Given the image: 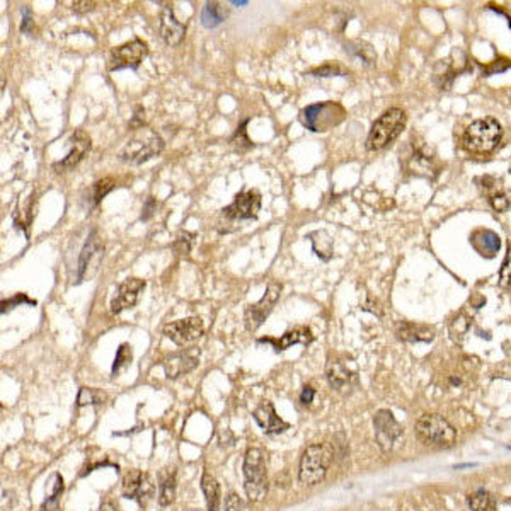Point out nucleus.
Here are the masks:
<instances>
[{
	"instance_id": "nucleus-1",
	"label": "nucleus",
	"mask_w": 511,
	"mask_h": 511,
	"mask_svg": "<svg viewBox=\"0 0 511 511\" xmlns=\"http://www.w3.org/2000/svg\"><path fill=\"white\" fill-rule=\"evenodd\" d=\"M503 138V128L498 119H476L465 128L462 137L463 147L470 153H489L494 151Z\"/></svg>"
},
{
	"instance_id": "nucleus-2",
	"label": "nucleus",
	"mask_w": 511,
	"mask_h": 511,
	"mask_svg": "<svg viewBox=\"0 0 511 511\" xmlns=\"http://www.w3.org/2000/svg\"><path fill=\"white\" fill-rule=\"evenodd\" d=\"M164 151V140L160 135L151 128H142V130L135 131L133 137L123 145L122 151L118 152V157L123 162L133 164V166H140V164L147 162V160L153 159Z\"/></svg>"
},
{
	"instance_id": "nucleus-3",
	"label": "nucleus",
	"mask_w": 511,
	"mask_h": 511,
	"mask_svg": "<svg viewBox=\"0 0 511 511\" xmlns=\"http://www.w3.org/2000/svg\"><path fill=\"white\" fill-rule=\"evenodd\" d=\"M414 432L421 443L433 448H450L457 441V432L445 418L438 414H425L416 421Z\"/></svg>"
},
{
	"instance_id": "nucleus-4",
	"label": "nucleus",
	"mask_w": 511,
	"mask_h": 511,
	"mask_svg": "<svg viewBox=\"0 0 511 511\" xmlns=\"http://www.w3.org/2000/svg\"><path fill=\"white\" fill-rule=\"evenodd\" d=\"M406 126V113L401 108H390L372 125L367 138L368 151H382L389 147Z\"/></svg>"
},
{
	"instance_id": "nucleus-5",
	"label": "nucleus",
	"mask_w": 511,
	"mask_h": 511,
	"mask_svg": "<svg viewBox=\"0 0 511 511\" xmlns=\"http://www.w3.org/2000/svg\"><path fill=\"white\" fill-rule=\"evenodd\" d=\"M332 448L329 445L316 443L305 448L300 459L298 479L305 485L320 484L332 463Z\"/></svg>"
},
{
	"instance_id": "nucleus-6",
	"label": "nucleus",
	"mask_w": 511,
	"mask_h": 511,
	"mask_svg": "<svg viewBox=\"0 0 511 511\" xmlns=\"http://www.w3.org/2000/svg\"><path fill=\"white\" fill-rule=\"evenodd\" d=\"M244 489L251 501H262L268 494L266 462L259 448H249L244 457Z\"/></svg>"
},
{
	"instance_id": "nucleus-7",
	"label": "nucleus",
	"mask_w": 511,
	"mask_h": 511,
	"mask_svg": "<svg viewBox=\"0 0 511 511\" xmlns=\"http://www.w3.org/2000/svg\"><path fill=\"white\" fill-rule=\"evenodd\" d=\"M346 111L341 104L332 101L317 102V104L307 106L302 109L300 119L307 130L314 133H324L329 131L331 128L338 126L339 123L345 122Z\"/></svg>"
},
{
	"instance_id": "nucleus-8",
	"label": "nucleus",
	"mask_w": 511,
	"mask_h": 511,
	"mask_svg": "<svg viewBox=\"0 0 511 511\" xmlns=\"http://www.w3.org/2000/svg\"><path fill=\"white\" fill-rule=\"evenodd\" d=\"M148 48L147 43L142 41V39H131V41L125 43L122 46H116L111 50L108 60V70L116 72V70H125V68H131V70H137L140 67L142 61L147 58Z\"/></svg>"
},
{
	"instance_id": "nucleus-9",
	"label": "nucleus",
	"mask_w": 511,
	"mask_h": 511,
	"mask_svg": "<svg viewBox=\"0 0 511 511\" xmlns=\"http://www.w3.org/2000/svg\"><path fill=\"white\" fill-rule=\"evenodd\" d=\"M281 288L283 287H281V283H278V281H271L268 285V288H266L261 300L247 307L246 314H244V324H246L247 331H258L262 326V322L268 319V316L273 312L275 305L278 304Z\"/></svg>"
},
{
	"instance_id": "nucleus-10",
	"label": "nucleus",
	"mask_w": 511,
	"mask_h": 511,
	"mask_svg": "<svg viewBox=\"0 0 511 511\" xmlns=\"http://www.w3.org/2000/svg\"><path fill=\"white\" fill-rule=\"evenodd\" d=\"M102 256H104V246H102L96 230H93L90 235L87 237L82 251H80L79 269H77V283H82V281L93 278V276L96 275L102 261Z\"/></svg>"
},
{
	"instance_id": "nucleus-11",
	"label": "nucleus",
	"mask_w": 511,
	"mask_h": 511,
	"mask_svg": "<svg viewBox=\"0 0 511 511\" xmlns=\"http://www.w3.org/2000/svg\"><path fill=\"white\" fill-rule=\"evenodd\" d=\"M259 210H261V195L256 189H247L239 193L235 200L222 210V215L232 222L253 220L258 217Z\"/></svg>"
},
{
	"instance_id": "nucleus-12",
	"label": "nucleus",
	"mask_w": 511,
	"mask_h": 511,
	"mask_svg": "<svg viewBox=\"0 0 511 511\" xmlns=\"http://www.w3.org/2000/svg\"><path fill=\"white\" fill-rule=\"evenodd\" d=\"M374 426L375 440H377L382 452H389L394 447V443L403 436V426L397 423V419L394 418V414L389 409L377 411V414L374 416Z\"/></svg>"
},
{
	"instance_id": "nucleus-13",
	"label": "nucleus",
	"mask_w": 511,
	"mask_h": 511,
	"mask_svg": "<svg viewBox=\"0 0 511 511\" xmlns=\"http://www.w3.org/2000/svg\"><path fill=\"white\" fill-rule=\"evenodd\" d=\"M123 496L126 499L138 503L140 506H145L148 503V499L153 496V483L148 474L140 472V470H131L123 479Z\"/></svg>"
},
{
	"instance_id": "nucleus-14",
	"label": "nucleus",
	"mask_w": 511,
	"mask_h": 511,
	"mask_svg": "<svg viewBox=\"0 0 511 511\" xmlns=\"http://www.w3.org/2000/svg\"><path fill=\"white\" fill-rule=\"evenodd\" d=\"M203 322L200 317H188V319L174 320L164 327V334L176 345H188L203 336Z\"/></svg>"
},
{
	"instance_id": "nucleus-15",
	"label": "nucleus",
	"mask_w": 511,
	"mask_h": 511,
	"mask_svg": "<svg viewBox=\"0 0 511 511\" xmlns=\"http://www.w3.org/2000/svg\"><path fill=\"white\" fill-rule=\"evenodd\" d=\"M145 290V281L140 278H128L118 287L115 298L111 300V314H122L123 310L133 309L140 300L142 291Z\"/></svg>"
},
{
	"instance_id": "nucleus-16",
	"label": "nucleus",
	"mask_w": 511,
	"mask_h": 511,
	"mask_svg": "<svg viewBox=\"0 0 511 511\" xmlns=\"http://www.w3.org/2000/svg\"><path fill=\"white\" fill-rule=\"evenodd\" d=\"M90 151V138L84 130H77L70 138V152L60 160V162L53 164V169L57 173H67V171L74 169L77 164L87 155Z\"/></svg>"
},
{
	"instance_id": "nucleus-17",
	"label": "nucleus",
	"mask_w": 511,
	"mask_h": 511,
	"mask_svg": "<svg viewBox=\"0 0 511 511\" xmlns=\"http://www.w3.org/2000/svg\"><path fill=\"white\" fill-rule=\"evenodd\" d=\"M200 363V349H188V351L176 353L162 361V368L167 378H177L181 375L195 370Z\"/></svg>"
},
{
	"instance_id": "nucleus-18",
	"label": "nucleus",
	"mask_w": 511,
	"mask_h": 511,
	"mask_svg": "<svg viewBox=\"0 0 511 511\" xmlns=\"http://www.w3.org/2000/svg\"><path fill=\"white\" fill-rule=\"evenodd\" d=\"M159 35L166 41V45L177 46L186 36V26L174 16L173 6H166L160 12L159 23Z\"/></svg>"
},
{
	"instance_id": "nucleus-19",
	"label": "nucleus",
	"mask_w": 511,
	"mask_h": 511,
	"mask_svg": "<svg viewBox=\"0 0 511 511\" xmlns=\"http://www.w3.org/2000/svg\"><path fill=\"white\" fill-rule=\"evenodd\" d=\"M253 416H254V421L259 425V428H261L266 434H280L290 428V425L285 423L283 419L276 414L275 406H273L269 401H266V403H262L261 406L256 407Z\"/></svg>"
},
{
	"instance_id": "nucleus-20",
	"label": "nucleus",
	"mask_w": 511,
	"mask_h": 511,
	"mask_svg": "<svg viewBox=\"0 0 511 511\" xmlns=\"http://www.w3.org/2000/svg\"><path fill=\"white\" fill-rule=\"evenodd\" d=\"M326 377L332 389H336L338 392H348L356 380V375L338 358L327 360Z\"/></svg>"
},
{
	"instance_id": "nucleus-21",
	"label": "nucleus",
	"mask_w": 511,
	"mask_h": 511,
	"mask_svg": "<svg viewBox=\"0 0 511 511\" xmlns=\"http://www.w3.org/2000/svg\"><path fill=\"white\" fill-rule=\"evenodd\" d=\"M314 341V334L309 327H295V329H290L285 332L283 336L278 339L273 338H261L259 343H268V345H273V348L276 351H285V349L291 348L293 345H310Z\"/></svg>"
},
{
	"instance_id": "nucleus-22",
	"label": "nucleus",
	"mask_w": 511,
	"mask_h": 511,
	"mask_svg": "<svg viewBox=\"0 0 511 511\" xmlns=\"http://www.w3.org/2000/svg\"><path fill=\"white\" fill-rule=\"evenodd\" d=\"M470 242H472L474 249L477 251L484 258H494L496 253L501 247V239L492 230L479 229L470 235Z\"/></svg>"
},
{
	"instance_id": "nucleus-23",
	"label": "nucleus",
	"mask_w": 511,
	"mask_h": 511,
	"mask_svg": "<svg viewBox=\"0 0 511 511\" xmlns=\"http://www.w3.org/2000/svg\"><path fill=\"white\" fill-rule=\"evenodd\" d=\"M397 338L406 343H430L434 339V329L414 322H401L396 329Z\"/></svg>"
},
{
	"instance_id": "nucleus-24",
	"label": "nucleus",
	"mask_w": 511,
	"mask_h": 511,
	"mask_svg": "<svg viewBox=\"0 0 511 511\" xmlns=\"http://www.w3.org/2000/svg\"><path fill=\"white\" fill-rule=\"evenodd\" d=\"M479 181H483L484 184H481L484 188V191L488 193V200L489 203H491V206L494 208L496 211H506L510 208V198L508 196L505 195V193L499 189L498 191V182H496V179L485 176L483 179H479Z\"/></svg>"
},
{
	"instance_id": "nucleus-25",
	"label": "nucleus",
	"mask_w": 511,
	"mask_h": 511,
	"mask_svg": "<svg viewBox=\"0 0 511 511\" xmlns=\"http://www.w3.org/2000/svg\"><path fill=\"white\" fill-rule=\"evenodd\" d=\"M227 19V10L218 2H206L202 10V24L204 28L213 29Z\"/></svg>"
},
{
	"instance_id": "nucleus-26",
	"label": "nucleus",
	"mask_w": 511,
	"mask_h": 511,
	"mask_svg": "<svg viewBox=\"0 0 511 511\" xmlns=\"http://www.w3.org/2000/svg\"><path fill=\"white\" fill-rule=\"evenodd\" d=\"M176 496V470L171 469L160 477L159 484V505L169 506Z\"/></svg>"
},
{
	"instance_id": "nucleus-27",
	"label": "nucleus",
	"mask_w": 511,
	"mask_h": 511,
	"mask_svg": "<svg viewBox=\"0 0 511 511\" xmlns=\"http://www.w3.org/2000/svg\"><path fill=\"white\" fill-rule=\"evenodd\" d=\"M202 489L204 496H206L208 511L220 510V485L215 481V477H211L208 472H204L202 477Z\"/></svg>"
},
{
	"instance_id": "nucleus-28",
	"label": "nucleus",
	"mask_w": 511,
	"mask_h": 511,
	"mask_svg": "<svg viewBox=\"0 0 511 511\" xmlns=\"http://www.w3.org/2000/svg\"><path fill=\"white\" fill-rule=\"evenodd\" d=\"M309 239L312 240L314 253L319 256L324 261H329L332 256V240L324 230H316V232L309 233Z\"/></svg>"
},
{
	"instance_id": "nucleus-29",
	"label": "nucleus",
	"mask_w": 511,
	"mask_h": 511,
	"mask_svg": "<svg viewBox=\"0 0 511 511\" xmlns=\"http://www.w3.org/2000/svg\"><path fill=\"white\" fill-rule=\"evenodd\" d=\"M469 506L472 511H496L494 498L484 489H477L469 496Z\"/></svg>"
},
{
	"instance_id": "nucleus-30",
	"label": "nucleus",
	"mask_w": 511,
	"mask_h": 511,
	"mask_svg": "<svg viewBox=\"0 0 511 511\" xmlns=\"http://www.w3.org/2000/svg\"><path fill=\"white\" fill-rule=\"evenodd\" d=\"M346 51H348V53H351L353 57L360 58V60L363 61L365 65H374L375 60H377V55H375L374 48H372L370 45H367V43H363V41L349 43V45L346 46Z\"/></svg>"
},
{
	"instance_id": "nucleus-31",
	"label": "nucleus",
	"mask_w": 511,
	"mask_h": 511,
	"mask_svg": "<svg viewBox=\"0 0 511 511\" xmlns=\"http://www.w3.org/2000/svg\"><path fill=\"white\" fill-rule=\"evenodd\" d=\"M106 399V394L101 390L93 389V387H82L77 397V406H96V404H102Z\"/></svg>"
},
{
	"instance_id": "nucleus-32",
	"label": "nucleus",
	"mask_w": 511,
	"mask_h": 511,
	"mask_svg": "<svg viewBox=\"0 0 511 511\" xmlns=\"http://www.w3.org/2000/svg\"><path fill=\"white\" fill-rule=\"evenodd\" d=\"M53 479H55V484H53V488H51V494L48 496V499H46L45 505H43L41 511H55V510H57L58 498H60L61 492H64V479L60 477V474H53Z\"/></svg>"
},
{
	"instance_id": "nucleus-33",
	"label": "nucleus",
	"mask_w": 511,
	"mask_h": 511,
	"mask_svg": "<svg viewBox=\"0 0 511 511\" xmlns=\"http://www.w3.org/2000/svg\"><path fill=\"white\" fill-rule=\"evenodd\" d=\"M247 123H249V119H246V122L242 123L239 128L235 130V133H233V137L230 138V144L233 145V147L237 148V151L244 152V151H249V148L254 147L253 142L247 138V133H246V126Z\"/></svg>"
},
{
	"instance_id": "nucleus-34",
	"label": "nucleus",
	"mask_w": 511,
	"mask_h": 511,
	"mask_svg": "<svg viewBox=\"0 0 511 511\" xmlns=\"http://www.w3.org/2000/svg\"><path fill=\"white\" fill-rule=\"evenodd\" d=\"M131 346L130 345H122L118 348V353H116V358H115V363H113V375H118L119 372L123 370V368H126L128 365L131 363Z\"/></svg>"
},
{
	"instance_id": "nucleus-35",
	"label": "nucleus",
	"mask_w": 511,
	"mask_h": 511,
	"mask_svg": "<svg viewBox=\"0 0 511 511\" xmlns=\"http://www.w3.org/2000/svg\"><path fill=\"white\" fill-rule=\"evenodd\" d=\"M115 188V181H113L111 177H104L101 179V181H97L96 184L93 186V202L94 204H99L101 200L104 198L106 195H108L111 189Z\"/></svg>"
},
{
	"instance_id": "nucleus-36",
	"label": "nucleus",
	"mask_w": 511,
	"mask_h": 511,
	"mask_svg": "<svg viewBox=\"0 0 511 511\" xmlns=\"http://www.w3.org/2000/svg\"><path fill=\"white\" fill-rule=\"evenodd\" d=\"M469 326H470L469 317H465V316H463V314H460V316L455 317V319L452 320V324H450L452 338H454V339H462V336L465 334L467 331H469Z\"/></svg>"
},
{
	"instance_id": "nucleus-37",
	"label": "nucleus",
	"mask_w": 511,
	"mask_h": 511,
	"mask_svg": "<svg viewBox=\"0 0 511 511\" xmlns=\"http://www.w3.org/2000/svg\"><path fill=\"white\" fill-rule=\"evenodd\" d=\"M499 287L511 290V242L505 261H503L501 271H499Z\"/></svg>"
},
{
	"instance_id": "nucleus-38",
	"label": "nucleus",
	"mask_w": 511,
	"mask_h": 511,
	"mask_svg": "<svg viewBox=\"0 0 511 511\" xmlns=\"http://www.w3.org/2000/svg\"><path fill=\"white\" fill-rule=\"evenodd\" d=\"M21 304H28V305L35 307L36 300L29 298L26 293H17L16 297H12V298H9V300L2 302V314L9 312V310H12V309H16V307L21 305Z\"/></svg>"
},
{
	"instance_id": "nucleus-39",
	"label": "nucleus",
	"mask_w": 511,
	"mask_h": 511,
	"mask_svg": "<svg viewBox=\"0 0 511 511\" xmlns=\"http://www.w3.org/2000/svg\"><path fill=\"white\" fill-rule=\"evenodd\" d=\"M193 237H196L195 233H188V232L181 233V235L176 239V242H174V251H176L177 254H188L189 251H191Z\"/></svg>"
},
{
	"instance_id": "nucleus-40",
	"label": "nucleus",
	"mask_w": 511,
	"mask_h": 511,
	"mask_svg": "<svg viewBox=\"0 0 511 511\" xmlns=\"http://www.w3.org/2000/svg\"><path fill=\"white\" fill-rule=\"evenodd\" d=\"M310 75L314 77H334V75H345V70H343L339 65L336 64H327L324 65V67H319V68H314L312 72H310Z\"/></svg>"
},
{
	"instance_id": "nucleus-41",
	"label": "nucleus",
	"mask_w": 511,
	"mask_h": 511,
	"mask_svg": "<svg viewBox=\"0 0 511 511\" xmlns=\"http://www.w3.org/2000/svg\"><path fill=\"white\" fill-rule=\"evenodd\" d=\"M21 16H23V21H21V32H26V35H31L32 32V12L29 7H23L21 9Z\"/></svg>"
},
{
	"instance_id": "nucleus-42",
	"label": "nucleus",
	"mask_w": 511,
	"mask_h": 511,
	"mask_svg": "<svg viewBox=\"0 0 511 511\" xmlns=\"http://www.w3.org/2000/svg\"><path fill=\"white\" fill-rule=\"evenodd\" d=\"M130 128L133 131L145 128V109L142 108V106H137V108H135L133 118H131L130 122Z\"/></svg>"
},
{
	"instance_id": "nucleus-43",
	"label": "nucleus",
	"mask_w": 511,
	"mask_h": 511,
	"mask_svg": "<svg viewBox=\"0 0 511 511\" xmlns=\"http://www.w3.org/2000/svg\"><path fill=\"white\" fill-rule=\"evenodd\" d=\"M510 67H511V61L510 60H496L494 64H491V65H488V67H484L483 72H484L485 75H492V74H496V72H498V74H499V72L508 70Z\"/></svg>"
},
{
	"instance_id": "nucleus-44",
	"label": "nucleus",
	"mask_w": 511,
	"mask_h": 511,
	"mask_svg": "<svg viewBox=\"0 0 511 511\" xmlns=\"http://www.w3.org/2000/svg\"><path fill=\"white\" fill-rule=\"evenodd\" d=\"M242 510V501L237 494H229L225 499V511H240Z\"/></svg>"
},
{
	"instance_id": "nucleus-45",
	"label": "nucleus",
	"mask_w": 511,
	"mask_h": 511,
	"mask_svg": "<svg viewBox=\"0 0 511 511\" xmlns=\"http://www.w3.org/2000/svg\"><path fill=\"white\" fill-rule=\"evenodd\" d=\"M314 397H316V389L310 385H305L300 394V403L304 404V406H309V404L314 401Z\"/></svg>"
},
{
	"instance_id": "nucleus-46",
	"label": "nucleus",
	"mask_w": 511,
	"mask_h": 511,
	"mask_svg": "<svg viewBox=\"0 0 511 511\" xmlns=\"http://www.w3.org/2000/svg\"><path fill=\"white\" fill-rule=\"evenodd\" d=\"M94 7H96V2H74L72 9H74V12L77 14H86L94 10Z\"/></svg>"
},
{
	"instance_id": "nucleus-47",
	"label": "nucleus",
	"mask_w": 511,
	"mask_h": 511,
	"mask_svg": "<svg viewBox=\"0 0 511 511\" xmlns=\"http://www.w3.org/2000/svg\"><path fill=\"white\" fill-rule=\"evenodd\" d=\"M157 210V202L153 200V196H151V198L147 200V203H145L144 206V213H142V220H148V218L152 217L153 211Z\"/></svg>"
},
{
	"instance_id": "nucleus-48",
	"label": "nucleus",
	"mask_w": 511,
	"mask_h": 511,
	"mask_svg": "<svg viewBox=\"0 0 511 511\" xmlns=\"http://www.w3.org/2000/svg\"><path fill=\"white\" fill-rule=\"evenodd\" d=\"M232 6H237V7H242V6H247L249 2H246V0H232Z\"/></svg>"
}]
</instances>
